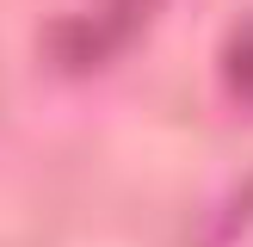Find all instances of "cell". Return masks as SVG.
Instances as JSON below:
<instances>
[{
	"mask_svg": "<svg viewBox=\"0 0 253 247\" xmlns=\"http://www.w3.org/2000/svg\"><path fill=\"white\" fill-rule=\"evenodd\" d=\"M222 81H229V93L241 99V105H253V19L235 25L229 49H222Z\"/></svg>",
	"mask_w": 253,
	"mask_h": 247,
	"instance_id": "obj_1",
	"label": "cell"
}]
</instances>
